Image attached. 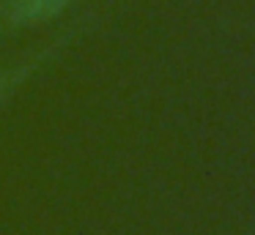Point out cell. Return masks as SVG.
<instances>
[{"label":"cell","mask_w":255,"mask_h":235,"mask_svg":"<svg viewBox=\"0 0 255 235\" xmlns=\"http://www.w3.org/2000/svg\"><path fill=\"white\" fill-rule=\"evenodd\" d=\"M69 0H3V14L14 25H33L58 16Z\"/></svg>","instance_id":"1"},{"label":"cell","mask_w":255,"mask_h":235,"mask_svg":"<svg viewBox=\"0 0 255 235\" xmlns=\"http://www.w3.org/2000/svg\"><path fill=\"white\" fill-rule=\"evenodd\" d=\"M3 87H6V82H3V77H0V93H3Z\"/></svg>","instance_id":"2"}]
</instances>
